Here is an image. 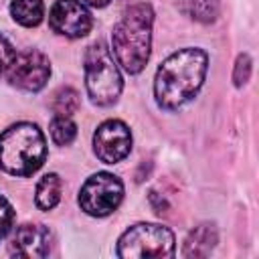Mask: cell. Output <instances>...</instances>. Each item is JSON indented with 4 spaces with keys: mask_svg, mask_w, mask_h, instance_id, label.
<instances>
[{
    "mask_svg": "<svg viewBox=\"0 0 259 259\" xmlns=\"http://www.w3.org/2000/svg\"><path fill=\"white\" fill-rule=\"evenodd\" d=\"M208 69V55L202 49H180L156 71L154 97L162 109H178L202 87Z\"/></svg>",
    "mask_w": 259,
    "mask_h": 259,
    "instance_id": "6da1fadb",
    "label": "cell"
},
{
    "mask_svg": "<svg viewBox=\"0 0 259 259\" xmlns=\"http://www.w3.org/2000/svg\"><path fill=\"white\" fill-rule=\"evenodd\" d=\"M49 132L57 146H69L77 136V125L67 115H55L49 125Z\"/></svg>",
    "mask_w": 259,
    "mask_h": 259,
    "instance_id": "2e32d148",
    "label": "cell"
},
{
    "mask_svg": "<svg viewBox=\"0 0 259 259\" xmlns=\"http://www.w3.org/2000/svg\"><path fill=\"white\" fill-rule=\"evenodd\" d=\"M152 24H154V10L150 4L140 2L130 6L111 32V47L117 63L123 67L125 73L136 75L140 73L152 49Z\"/></svg>",
    "mask_w": 259,
    "mask_h": 259,
    "instance_id": "7a4b0ae2",
    "label": "cell"
},
{
    "mask_svg": "<svg viewBox=\"0 0 259 259\" xmlns=\"http://www.w3.org/2000/svg\"><path fill=\"white\" fill-rule=\"evenodd\" d=\"M49 24L57 34L67 38H81L91 30L93 18L83 2L57 0L49 12Z\"/></svg>",
    "mask_w": 259,
    "mask_h": 259,
    "instance_id": "9c48e42d",
    "label": "cell"
},
{
    "mask_svg": "<svg viewBox=\"0 0 259 259\" xmlns=\"http://www.w3.org/2000/svg\"><path fill=\"white\" fill-rule=\"evenodd\" d=\"M79 107V93L73 89V87H61L55 91L53 95V101H51V109L57 113V115H71L75 113Z\"/></svg>",
    "mask_w": 259,
    "mask_h": 259,
    "instance_id": "9a60e30c",
    "label": "cell"
},
{
    "mask_svg": "<svg viewBox=\"0 0 259 259\" xmlns=\"http://www.w3.org/2000/svg\"><path fill=\"white\" fill-rule=\"evenodd\" d=\"M123 198V184L109 172H97L79 190V206L91 217H107Z\"/></svg>",
    "mask_w": 259,
    "mask_h": 259,
    "instance_id": "8992f818",
    "label": "cell"
},
{
    "mask_svg": "<svg viewBox=\"0 0 259 259\" xmlns=\"http://www.w3.org/2000/svg\"><path fill=\"white\" fill-rule=\"evenodd\" d=\"M14 57H16L14 47H12L4 36H0V75L6 73V69L10 67V63H12Z\"/></svg>",
    "mask_w": 259,
    "mask_h": 259,
    "instance_id": "d6986e66",
    "label": "cell"
},
{
    "mask_svg": "<svg viewBox=\"0 0 259 259\" xmlns=\"http://www.w3.org/2000/svg\"><path fill=\"white\" fill-rule=\"evenodd\" d=\"M6 75L10 85L24 91H38L47 85L51 75L49 57L34 49L22 51L12 59L10 67L6 69Z\"/></svg>",
    "mask_w": 259,
    "mask_h": 259,
    "instance_id": "52a82bcc",
    "label": "cell"
},
{
    "mask_svg": "<svg viewBox=\"0 0 259 259\" xmlns=\"http://www.w3.org/2000/svg\"><path fill=\"white\" fill-rule=\"evenodd\" d=\"M184 12L198 22H214L219 16L217 0H184Z\"/></svg>",
    "mask_w": 259,
    "mask_h": 259,
    "instance_id": "5bb4252c",
    "label": "cell"
},
{
    "mask_svg": "<svg viewBox=\"0 0 259 259\" xmlns=\"http://www.w3.org/2000/svg\"><path fill=\"white\" fill-rule=\"evenodd\" d=\"M132 150V132L119 119L103 121L93 134V152L103 164L121 162Z\"/></svg>",
    "mask_w": 259,
    "mask_h": 259,
    "instance_id": "ba28073f",
    "label": "cell"
},
{
    "mask_svg": "<svg viewBox=\"0 0 259 259\" xmlns=\"http://www.w3.org/2000/svg\"><path fill=\"white\" fill-rule=\"evenodd\" d=\"M12 223H14V208L4 196H0V239H4L10 233Z\"/></svg>",
    "mask_w": 259,
    "mask_h": 259,
    "instance_id": "ac0fdd59",
    "label": "cell"
},
{
    "mask_svg": "<svg viewBox=\"0 0 259 259\" xmlns=\"http://www.w3.org/2000/svg\"><path fill=\"white\" fill-rule=\"evenodd\" d=\"M47 158L42 132L28 121L10 125L0 136V168L12 176H30Z\"/></svg>",
    "mask_w": 259,
    "mask_h": 259,
    "instance_id": "3957f363",
    "label": "cell"
},
{
    "mask_svg": "<svg viewBox=\"0 0 259 259\" xmlns=\"http://www.w3.org/2000/svg\"><path fill=\"white\" fill-rule=\"evenodd\" d=\"M251 77V57L247 53H241L235 61V69H233V83L235 87H243Z\"/></svg>",
    "mask_w": 259,
    "mask_h": 259,
    "instance_id": "e0dca14e",
    "label": "cell"
},
{
    "mask_svg": "<svg viewBox=\"0 0 259 259\" xmlns=\"http://www.w3.org/2000/svg\"><path fill=\"white\" fill-rule=\"evenodd\" d=\"M10 14L18 24L30 28V26H36L42 22L45 4H42V0H12Z\"/></svg>",
    "mask_w": 259,
    "mask_h": 259,
    "instance_id": "4fadbf2b",
    "label": "cell"
},
{
    "mask_svg": "<svg viewBox=\"0 0 259 259\" xmlns=\"http://www.w3.org/2000/svg\"><path fill=\"white\" fill-rule=\"evenodd\" d=\"M61 178L59 174L51 172V174H45L38 184H36V192H34V202L40 210H51L57 206V202L61 200Z\"/></svg>",
    "mask_w": 259,
    "mask_h": 259,
    "instance_id": "7c38bea8",
    "label": "cell"
},
{
    "mask_svg": "<svg viewBox=\"0 0 259 259\" xmlns=\"http://www.w3.org/2000/svg\"><path fill=\"white\" fill-rule=\"evenodd\" d=\"M219 237H217V229L212 223H200L198 227H194L186 241H184V249L182 255L184 257H206L210 255V251L214 249Z\"/></svg>",
    "mask_w": 259,
    "mask_h": 259,
    "instance_id": "8fae6325",
    "label": "cell"
},
{
    "mask_svg": "<svg viewBox=\"0 0 259 259\" xmlns=\"http://www.w3.org/2000/svg\"><path fill=\"white\" fill-rule=\"evenodd\" d=\"M51 243H53V237H51V231L47 227L28 223V225H22L16 229V233L8 245V251L14 257L38 259V257L49 255Z\"/></svg>",
    "mask_w": 259,
    "mask_h": 259,
    "instance_id": "30bf717a",
    "label": "cell"
},
{
    "mask_svg": "<svg viewBox=\"0 0 259 259\" xmlns=\"http://www.w3.org/2000/svg\"><path fill=\"white\" fill-rule=\"evenodd\" d=\"M83 2H87L89 6H95V8H103V6H107L111 0H83Z\"/></svg>",
    "mask_w": 259,
    "mask_h": 259,
    "instance_id": "ffe728a7",
    "label": "cell"
},
{
    "mask_svg": "<svg viewBox=\"0 0 259 259\" xmlns=\"http://www.w3.org/2000/svg\"><path fill=\"white\" fill-rule=\"evenodd\" d=\"M117 257H174V235L168 227L138 223L119 237Z\"/></svg>",
    "mask_w": 259,
    "mask_h": 259,
    "instance_id": "5b68a950",
    "label": "cell"
},
{
    "mask_svg": "<svg viewBox=\"0 0 259 259\" xmlns=\"http://www.w3.org/2000/svg\"><path fill=\"white\" fill-rule=\"evenodd\" d=\"M85 87L95 105H111L121 93V73L101 40L93 42L85 53Z\"/></svg>",
    "mask_w": 259,
    "mask_h": 259,
    "instance_id": "277c9868",
    "label": "cell"
}]
</instances>
